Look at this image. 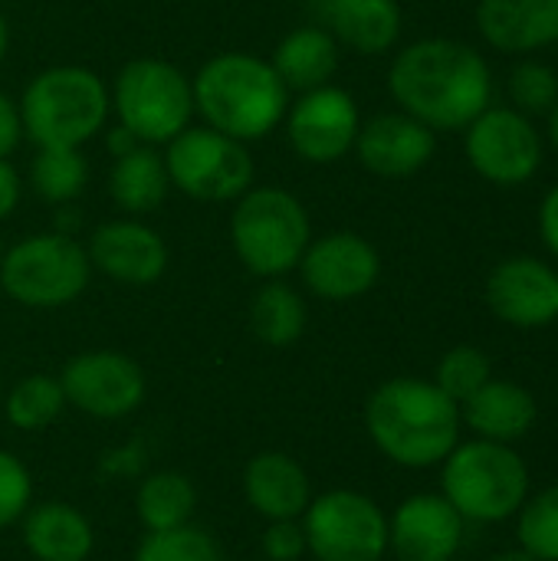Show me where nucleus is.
I'll list each match as a JSON object with an SVG mask.
<instances>
[{"label":"nucleus","instance_id":"nucleus-8","mask_svg":"<svg viewBox=\"0 0 558 561\" xmlns=\"http://www.w3.org/2000/svg\"><path fill=\"white\" fill-rule=\"evenodd\" d=\"M92 276L86 247L72 233L46 230L16 240L0 260V289L26 309H59L76 302Z\"/></svg>","mask_w":558,"mask_h":561},{"label":"nucleus","instance_id":"nucleus-2","mask_svg":"<svg viewBox=\"0 0 558 561\" xmlns=\"http://www.w3.org/2000/svg\"><path fill=\"white\" fill-rule=\"evenodd\" d=\"M365 431L372 444L405 470L441 467L460 444V404L434 381L391 378L378 385L365 404Z\"/></svg>","mask_w":558,"mask_h":561},{"label":"nucleus","instance_id":"nucleus-27","mask_svg":"<svg viewBox=\"0 0 558 561\" xmlns=\"http://www.w3.org/2000/svg\"><path fill=\"white\" fill-rule=\"evenodd\" d=\"M194 506H197L194 483L184 473H174V470L151 473L148 480H141V486L135 493V513H138V519H141V526L148 533L174 529V526L191 523Z\"/></svg>","mask_w":558,"mask_h":561},{"label":"nucleus","instance_id":"nucleus-1","mask_svg":"<svg viewBox=\"0 0 558 561\" xmlns=\"http://www.w3.org/2000/svg\"><path fill=\"white\" fill-rule=\"evenodd\" d=\"M388 92L401 112L428 128L457 131L490 105L493 72L474 46L428 36L398 49L388 69Z\"/></svg>","mask_w":558,"mask_h":561},{"label":"nucleus","instance_id":"nucleus-20","mask_svg":"<svg viewBox=\"0 0 558 561\" xmlns=\"http://www.w3.org/2000/svg\"><path fill=\"white\" fill-rule=\"evenodd\" d=\"M539 421V404L529 388L516 381L490 378L474 398L460 404V424L493 444H516L523 440Z\"/></svg>","mask_w":558,"mask_h":561},{"label":"nucleus","instance_id":"nucleus-19","mask_svg":"<svg viewBox=\"0 0 558 561\" xmlns=\"http://www.w3.org/2000/svg\"><path fill=\"white\" fill-rule=\"evenodd\" d=\"M477 30L500 53H536L558 43V0H480Z\"/></svg>","mask_w":558,"mask_h":561},{"label":"nucleus","instance_id":"nucleus-10","mask_svg":"<svg viewBox=\"0 0 558 561\" xmlns=\"http://www.w3.org/2000/svg\"><path fill=\"white\" fill-rule=\"evenodd\" d=\"M303 536L316 561H382L388 552V516L358 490H329L306 506Z\"/></svg>","mask_w":558,"mask_h":561},{"label":"nucleus","instance_id":"nucleus-3","mask_svg":"<svg viewBox=\"0 0 558 561\" xmlns=\"http://www.w3.org/2000/svg\"><path fill=\"white\" fill-rule=\"evenodd\" d=\"M191 89L194 112L204 118V125L243 145L273 135L293 102V92L283 85L270 59L240 49L210 56L191 76Z\"/></svg>","mask_w":558,"mask_h":561},{"label":"nucleus","instance_id":"nucleus-13","mask_svg":"<svg viewBox=\"0 0 558 561\" xmlns=\"http://www.w3.org/2000/svg\"><path fill=\"white\" fill-rule=\"evenodd\" d=\"M66 404L99 421L128 417L145 401V371L122 352H82L59 371Z\"/></svg>","mask_w":558,"mask_h":561},{"label":"nucleus","instance_id":"nucleus-31","mask_svg":"<svg viewBox=\"0 0 558 561\" xmlns=\"http://www.w3.org/2000/svg\"><path fill=\"white\" fill-rule=\"evenodd\" d=\"M135 561H220V549L207 529L184 523L148 533L135 549Z\"/></svg>","mask_w":558,"mask_h":561},{"label":"nucleus","instance_id":"nucleus-17","mask_svg":"<svg viewBox=\"0 0 558 561\" xmlns=\"http://www.w3.org/2000/svg\"><path fill=\"white\" fill-rule=\"evenodd\" d=\"M464 526V516L441 493H414L388 516V552L398 561H454Z\"/></svg>","mask_w":558,"mask_h":561},{"label":"nucleus","instance_id":"nucleus-40","mask_svg":"<svg viewBox=\"0 0 558 561\" xmlns=\"http://www.w3.org/2000/svg\"><path fill=\"white\" fill-rule=\"evenodd\" d=\"M7 49H10V23H7V16H3V10H0V66H3V59H7Z\"/></svg>","mask_w":558,"mask_h":561},{"label":"nucleus","instance_id":"nucleus-21","mask_svg":"<svg viewBox=\"0 0 558 561\" xmlns=\"http://www.w3.org/2000/svg\"><path fill=\"white\" fill-rule=\"evenodd\" d=\"M243 493L257 516L266 523L303 519L306 506L312 503V486L299 460L280 450L257 454L243 470Z\"/></svg>","mask_w":558,"mask_h":561},{"label":"nucleus","instance_id":"nucleus-33","mask_svg":"<svg viewBox=\"0 0 558 561\" xmlns=\"http://www.w3.org/2000/svg\"><path fill=\"white\" fill-rule=\"evenodd\" d=\"M506 95L513 102L510 108L523 112L526 118L549 115L558 105V72L539 59H523L506 76Z\"/></svg>","mask_w":558,"mask_h":561},{"label":"nucleus","instance_id":"nucleus-28","mask_svg":"<svg viewBox=\"0 0 558 561\" xmlns=\"http://www.w3.org/2000/svg\"><path fill=\"white\" fill-rule=\"evenodd\" d=\"M89 184V161L79 148H36L30 187L49 207H69Z\"/></svg>","mask_w":558,"mask_h":561},{"label":"nucleus","instance_id":"nucleus-30","mask_svg":"<svg viewBox=\"0 0 558 561\" xmlns=\"http://www.w3.org/2000/svg\"><path fill=\"white\" fill-rule=\"evenodd\" d=\"M513 519L523 552L536 561H558V483L529 493Z\"/></svg>","mask_w":558,"mask_h":561},{"label":"nucleus","instance_id":"nucleus-6","mask_svg":"<svg viewBox=\"0 0 558 561\" xmlns=\"http://www.w3.org/2000/svg\"><path fill=\"white\" fill-rule=\"evenodd\" d=\"M529 467L513 444L460 440L441 463V496L464 523H506L529 496Z\"/></svg>","mask_w":558,"mask_h":561},{"label":"nucleus","instance_id":"nucleus-23","mask_svg":"<svg viewBox=\"0 0 558 561\" xmlns=\"http://www.w3.org/2000/svg\"><path fill=\"white\" fill-rule=\"evenodd\" d=\"M339 59H342L339 39L326 26L309 23V26L289 30L276 43V49L270 56V66L276 69L283 85L299 95V92L329 85L332 76L339 72Z\"/></svg>","mask_w":558,"mask_h":561},{"label":"nucleus","instance_id":"nucleus-36","mask_svg":"<svg viewBox=\"0 0 558 561\" xmlns=\"http://www.w3.org/2000/svg\"><path fill=\"white\" fill-rule=\"evenodd\" d=\"M23 141V118L16 99L0 92V158H10Z\"/></svg>","mask_w":558,"mask_h":561},{"label":"nucleus","instance_id":"nucleus-18","mask_svg":"<svg viewBox=\"0 0 558 561\" xmlns=\"http://www.w3.org/2000/svg\"><path fill=\"white\" fill-rule=\"evenodd\" d=\"M358 164L378 178H411L424 171L437 151V131L408 112H378L362 122L355 148Z\"/></svg>","mask_w":558,"mask_h":561},{"label":"nucleus","instance_id":"nucleus-37","mask_svg":"<svg viewBox=\"0 0 558 561\" xmlns=\"http://www.w3.org/2000/svg\"><path fill=\"white\" fill-rule=\"evenodd\" d=\"M20 197H23V178L10 164V158H0V220L13 217V210L20 207Z\"/></svg>","mask_w":558,"mask_h":561},{"label":"nucleus","instance_id":"nucleus-34","mask_svg":"<svg viewBox=\"0 0 558 561\" xmlns=\"http://www.w3.org/2000/svg\"><path fill=\"white\" fill-rule=\"evenodd\" d=\"M33 500V477L20 457L0 450V529L23 519Z\"/></svg>","mask_w":558,"mask_h":561},{"label":"nucleus","instance_id":"nucleus-24","mask_svg":"<svg viewBox=\"0 0 558 561\" xmlns=\"http://www.w3.org/2000/svg\"><path fill=\"white\" fill-rule=\"evenodd\" d=\"M171 194V178L164 154L155 145H132L115 154L109 168V197L125 217H145L164 204Z\"/></svg>","mask_w":558,"mask_h":561},{"label":"nucleus","instance_id":"nucleus-29","mask_svg":"<svg viewBox=\"0 0 558 561\" xmlns=\"http://www.w3.org/2000/svg\"><path fill=\"white\" fill-rule=\"evenodd\" d=\"M7 421L16 431H43L66 411V394L59 378L53 375H26L20 378L3 401Z\"/></svg>","mask_w":558,"mask_h":561},{"label":"nucleus","instance_id":"nucleus-41","mask_svg":"<svg viewBox=\"0 0 558 561\" xmlns=\"http://www.w3.org/2000/svg\"><path fill=\"white\" fill-rule=\"evenodd\" d=\"M549 141H553V148L558 151V105L549 112Z\"/></svg>","mask_w":558,"mask_h":561},{"label":"nucleus","instance_id":"nucleus-39","mask_svg":"<svg viewBox=\"0 0 558 561\" xmlns=\"http://www.w3.org/2000/svg\"><path fill=\"white\" fill-rule=\"evenodd\" d=\"M487 561H536L529 552H523L520 546L516 549H503V552H497V556H490Z\"/></svg>","mask_w":558,"mask_h":561},{"label":"nucleus","instance_id":"nucleus-14","mask_svg":"<svg viewBox=\"0 0 558 561\" xmlns=\"http://www.w3.org/2000/svg\"><path fill=\"white\" fill-rule=\"evenodd\" d=\"M303 286L326 302H352L375 289L382 276V256L355 230H332L309 240L299 260Z\"/></svg>","mask_w":558,"mask_h":561},{"label":"nucleus","instance_id":"nucleus-26","mask_svg":"<svg viewBox=\"0 0 558 561\" xmlns=\"http://www.w3.org/2000/svg\"><path fill=\"white\" fill-rule=\"evenodd\" d=\"M309 309L299 289L283 279H263V286L250 299V329L270 348L296 345L306 332Z\"/></svg>","mask_w":558,"mask_h":561},{"label":"nucleus","instance_id":"nucleus-11","mask_svg":"<svg viewBox=\"0 0 558 561\" xmlns=\"http://www.w3.org/2000/svg\"><path fill=\"white\" fill-rule=\"evenodd\" d=\"M464 154L483 181L497 187H520L543 164V135L523 112L487 105L464 128Z\"/></svg>","mask_w":558,"mask_h":561},{"label":"nucleus","instance_id":"nucleus-4","mask_svg":"<svg viewBox=\"0 0 558 561\" xmlns=\"http://www.w3.org/2000/svg\"><path fill=\"white\" fill-rule=\"evenodd\" d=\"M23 138L36 148H82L105 131L112 99L105 79L89 66H49L20 95Z\"/></svg>","mask_w":558,"mask_h":561},{"label":"nucleus","instance_id":"nucleus-22","mask_svg":"<svg viewBox=\"0 0 558 561\" xmlns=\"http://www.w3.org/2000/svg\"><path fill=\"white\" fill-rule=\"evenodd\" d=\"M322 16L339 46L362 56H382L401 36L398 0H322Z\"/></svg>","mask_w":558,"mask_h":561},{"label":"nucleus","instance_id":"nucleus-15","mask_svg":"<svg viewBox=\"0 0 558 561\" xmlns=\"http://www.w3.org/2000/svg\"><path fill=\"white\" fill-rule=\"evenodd\" d=\"M490 312L513 329L558 322V273L536 256H506L487 276Z\"/></svg>","mask_w":558,"mask_h":561},{"label":"nucleus","instance_id":"nucleus-35","mask_svg":"<svg viewBox=\"0 0 558 561\" xmlns=\"http://www.w3.org/2000/svg\"><path fill=\"white\" fill-rule=\"evenodd\" d=\"M306 552V536L299 519L270 523L263 533V556L270 561H296Z\"/></svg>","mask_w":558,"mask_h":561},{"label":"nucleus","instance_id":"nucleus-42","mask_svg":"<svg viewBox=\"0 0 558 561\" xmlns=\"http://www.w3.org/2000/svg\"><path fill=\"white\" fill-rule=\"evenodd\" d=\"M0 260H3V240H0Z\"/></svg>","mask_w":558,"mask_h":561},{"label":"nucleus","instance_id":"nucleus-9","mask_svg":"<svg viewBox=\"0 0 558 561\" xmlns=\"http://www.w3.org/2000/svg\"><path fill=\"white\" fill-rule=\"evenodd\" d=\"M161 154L171 187L194 201L234 204L243 191L253 187L257 168L250 148L210 125H187L164 145Z\"/></svg>","mask_w":558,"mask_h":561},{"label":"nucleus","instance_id":"nucleus-32","mask_svg":"<svg viewBox=\"0 0 558 561\" xmlns=\"http://www.w3.org/2000/svg\"><path fill=\"white\" fill-rule=\"evenodd\" d=\"M490 378H493L490 355L477 345H454L451 352H444V358L437 362V371H434V385L454 404H464L467 398H474Z\"/></svg>","mask_w":558,"mask_h":561},{"label":"nucleus","instance_id":"nucleus-5","mask_svg":"<svg viewBox=\"0 0 558 561\" xmlns=\"http://www.w3.org/2000/svg\"><path fill=\"white\" fill-rule=\"evenodd\" d=\"M312 240L306 204L276 184H253L234 201L230 247L247 273L260 279H283L293 273Z\"/></svg>","mask_w":558,"mask_h":561},{"label":"nucleus","instance_id":"nucleus-38","mask_svg":"<svg viewBox=\"0 0 558 561\" xmlns=\"http://www.w3.org/2000/svg\"><path fill=\"white\" fill-rule=\"evenodd\" d=\"M539 233H543L549 253L558 260V184L539 204Z\"/></svg>","mask_w":558,"mask_h":561},{"label":"nucleus","instance_id":"nucleus-16","mask_svg":"<svg viewBox=\"0 0 558 561\" xmlns=\"http://www.w3.org/2000/svg\"><path fill=\"white\" fill-rule=\"evenodd\" d=\"M86 253L92 270L122 286H151L168 270V243L141 217L99 224L86 240Z\"/></svg>","mask_w":558,"mask_h":561},{"label":"nucleus","instance_id":"nucleus-7","mask_svg":"<svg viewBox=\"0 0 558 561\" xmlns=\"http://www.w3.org/2000/svg\"><path fill=\"white\" fill-rule=\"evenodd\" d=\"M115 122L138 145H168L194 118L191 79L168 59L138 56L128 59L109 89Z\"/></svg>","mask_w":558,"mask_h":561},{"label":"nucleus","instance_id":"nucleus-12","mask_svg":"<svg viewBox=\"0 0 558 561\" xmlns=\"http://www.w3.org/2000/svg\"><path fill=\"white\" fill-rule=\"evenodd\" d=\"M283 128L289 148L306 164H335L355 148L362 128L358 102L349 89L332 82L299 92L286 108Z\"/></svg>","mask_w":558,"mask_h":561},{"label":"nucleus","instance_id":"nucleus-25","mask_svg":"<svg viewBox=\"0 0 558 561\" xmlns=\"http://www.w3.org/2000/svg\"><path fill=\"white\" fill-rule=\"evenodd\" d=\"M23 542L39 561H86L95 536L89 519L69 503H39L23 513Z\"/></svg>","mask_w":558,"mask_h":561}]
</instances>
